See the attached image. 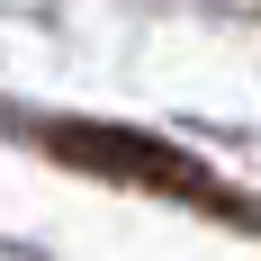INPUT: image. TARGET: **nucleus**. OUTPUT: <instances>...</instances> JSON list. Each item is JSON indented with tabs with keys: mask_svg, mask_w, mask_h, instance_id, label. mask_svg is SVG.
I'll use <instances>...</instances> for the list:
<instances>
[{
	"mask_svg": "<svg viewBox=\"0 0 261 261\" xmlns=\"http://www.w3.org/2000/svg\"><path fill=\"white\" fill-rule=\"evenodd\" d=\"M45 153L72 162V171H99V180H117V189H144V198H180V207H207V216H225V225H261L207 162H189L180 144H162V135H144V126L63 117V126H45Z\"/></svg>",
	"mask_w": 261,
	"mask_h": 261,
	"instance_id": "1",
	"label": "nucleus"
}]
</instances>
